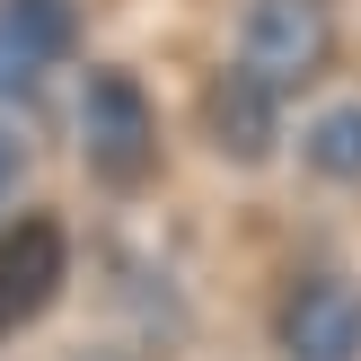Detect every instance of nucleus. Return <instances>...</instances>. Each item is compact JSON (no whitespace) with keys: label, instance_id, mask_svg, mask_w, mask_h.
Masks as SVG:
<instances>
[{"label":"nucleus","instance_id":"nucleus-9","mask_svg":"<svg viewBox=\"0 0 361 361\" xmlns=\"http://www.w3.org/2000/svg\"><path fill=\"white\" fill-rule=\"evenodd\" d=\"M0 335H18V317H9V300H0Z\"/></svg>","mask_w":361,"mask_h":361},{"label":"nucleus","instance_id":"nucleus-3","mask_svg":"<svg viewBox=\"0 0 361 361\" xmlns=\"http://www.w3.org/2000/svg\"><path fill=\"white\" fill-rule=\"evenodd\" d=\"M282 361H361V291L344 274H300L274 309Z\"/></svg>","mask_w":361,"mask_h":361},{"label":"nucleus","instance_id":"nucleus-4","mask_svg":"<svg viewBox=\"0 0 361 361\" xmlns=\"http://www.w3.org/2000/svg\"><path fill=\"white\" fill-rule=\"evenodd\" d=\"M80 53V0H0V97H27Z\"/></svg>","mask_w":361,"mask_h":361},{"label":"nucleus","instance_id":"nucleus-7","mask_svg":"<svg viewBox=\"0 0 361 361\" xmlns=\"http://www.w3.org/2000/svg\"><path fill=\"white\" fill-rule=\"evenodd\" d=\"M309 176L317 185H361V97L326 106V115L309 123Z\"/></svg>","mask_w":361,"mask_h":361},{"label":"nucleus","instance_id":"nucleus-2","mask_svg":"<svg viewBox=\"0 0 361 361\" xmlns=\"http://www.w3.org/2000/svg\"><path fill=\"white\" fill-rule=\"evenodd\" d=\"M335 53L326 0H247L238 18V71H256L264 88H309Z\"/></svg>","mask_w":361,"mask_h":361},{"label":"nucleus","instance_id":"nucleus-8","mask_svg":"<svg viewBox=\"0 0 361 361\" xmlns=\"http://www.w3.org/2000/svg\"><path fill=\"white\" fill-rule=\"evenodd\" d=\"M18 176H27V150H18V133H9V123H0V203H9V194H18Z\"/></svg>","mask_w":361,"mask_h":361},{"label":"nucleus","instance_id":"nucleus-5","mask_svg":"<svg viewBox=\"0 0 361 361\" xmlns=\"http://www.w3.org/2000/svg\"><path fill=\"white\" fill-rule=\"evenodd\" d=\"M282 88H264L256 71H221V80L203 88V141L221 159H238V168H264L282 141Z\"/></svg>","mask_w":361,"mask_h":361},{"label":"nucleus","instance_id":"nucleus-1","mask_svg":"<svg viewBox=\"0 0 361 361\" xmlns=\"http://www.w3.org/2000/svg\"><path fill=\"white\" fill-rule=\"evenodd\" d=\"M80 159L106 194H141L159 176V106L133 71H88L80 88Z\"/></svg>","mask_w":361,"mask_h":361},{"label":"nucleus","instance_id":"nucleus-6","mask_svg":"<svg viewBox=\"0 0 361 361\" xmlns=\"http://www.w3.org/2000/svg\"><path fill=\"white\" fill-rule=\"evenodd\" d=\"M53 291H62V229H53L44 212H27V221L0 229V300H9V317L27 326Z\"/></svg>","mask_w":361,"mask_h":361}]
</instances>
